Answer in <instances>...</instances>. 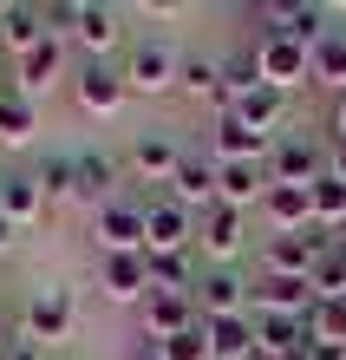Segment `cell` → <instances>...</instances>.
Returning a JSON list of instances; mask_svg holds the SVG:
<instances>
[{
	"label": "cell",
	"instance_id": "1",
	"mask_svg": "<svg viewBox=\"0 0 346 360\" xmlns=\"http://www.w3.org/2000/svg\"><path fill=\"white\" fill-rule=\"evenodd\" d=\"M177 66H183V53L170 46L164 33H144L131 39V53H124V86H131L138 98H164V92H177Z\"/></svg>",
	"mask_w": 346,
	"mask_h": 360
},
{
	"label": "cell",
	"instance_id": "2",
	"mask_svg": "<svg viewBox=\"0 0 346 360\" xmlns=\"http://www.w3.org/2000/svg\"><path fill=\"white\" fill-rule=\"evenodd\" d=\"M72 328H79V302H72V288H33L27 295V308H20V334H27L33 347H66L72 341Z\"/></svg>",
	"mask_w": 346,
	"mask_h": 360
},
{
	"label": "cell",
	"instance_id": "3",
	"mask_svg": "<svg viewBox=\"0 0 346 360\" xmlns=\"http://www.w3.org/2000/svg\"><path fill=\"white\" fill-rule=\"evenodd\" d=\"M248 249V210L235 203H209L197 217V256L209 269H235V256Z\"/></svg>",
	"mask_w": 346,
	"mask_h": 360
},
{
	"label": "cell",
	"instance_id": "4",
	"mask_svg": "<svg viewBox=\"0 0 346 360\" xmlns=\"http://www.w3.org/2000/svg\"><path fill=\"white\" fill-rule=\"evenodd\" d=\"M197 249V210H183L177 197H150L144 203V256H189Z\"/></svg>",
	"mask_w": 346,
	"mask_h": 360
},
{
	"label": "cell",
	"instance_id": "5",
	"mask_svg": "<svg viewBox=\"0 0 346 360\" xmlns=\"http://www.w3.org/2000/svg\"><path fill=\"white\" fill-rule=\"evenodd\" d=\"M92 243L98 256H144V203L112 197L105 210H92Z\"/></svg>",
	"mask_w": 346,
	"mask_h": 360
},
{
	"label": "cell",
	"instance_id": "6",
	"mask_svg": "<svg viewBox=\"0 0 346 360\" xmlns=\"http://www.w3.org/2000/svg\"><path fill=\"white\" fill-rule=\"evenodd\" d=\"M320 177H327V151H320L314 138H300V131H281V138L268 144V184L314 190Z\"/></svg>",
	"mask_w": 346,
	"mask_h": 360
},
{
	"label": "cell",
	"instance_id": "7",
	"mask_svg": "<svg viewBox=\"0 0 346 360\" xmlns=\"http://www.w3.org/2000/svg\"><path fill=\"white\" fill-rule=\"evenodd\" d=\"M340 236L327 229H294V236H268L262 243V275H314V262L327 256Z\"/></svg>",
	"mask_w": 346,
	"mask_h": 360
},
{
	"label": "cell",
	"instance_id": "8",
	"mask_svg": "<svg viewBox=\"0 0 346 360\" xmlns=\"http://www.w3.org/2000/svg\"><path fill=\"white\" fill-rule=\"evenodd\" d=\"M314 302L320 295L307 275H255V288H248V314H300L307 321Z\"/></svg>",
	"mask_w": 346,
	"mask_h": 360
},
{
	"label": "cell",
	"instance_id": "9",
	"mask_svg": "<svg viewBox=\"0 0 346 360\" xmlns=\"http://www.w3.org/2000/svg\"><path fill=\"white\" fill-rule=\"evenodd\" d=\"M262 20H268L262 33H288V39H300L307 53L333 33V7H320V0H281V7H262Z\"/></svg>",
	"mask_w": 346,
	"mask_h": 360
},
{
	"label": "cell",
	"instance_id": "10",
	"mask_svg": "<svg viewBox=\"0 0 346 360\" xmlns=\"http://www.w3.org/2000/svg\"><path fill=\"white\" fill-rule=\"evenodd\" d=\"M118 39H124V13L118 7H105V0H79V7H72L66 46H85V59H105Z\"/></svg>",
	"mask_w": 346,
	"mask_h": 360
},
{
	"label": "cell",
	"instance_id": "11",
	"mask_svg": "<svg viewBox=\"0 0 346 360\" xmlns=\"http://www.w3.org/2000/svg\"><path fill=\"white\" fill-rule=\"evenodd\" d=\"M255 53H262V86L274 92H294V86H307V46L288 33H255Z\"/></svg>",
	"mask_w": 346,
	"mask_h": 360
},
{
	"label": "cell",
	"instance_id": "12",
	"mask_svg": "<svg viewBox=\"0 0 346 360\" xmlns=\"http://www.w3.org/2000/svg\"><path fill=\"white\" fill-rule=\"evenodd\" d=\"M248 288L255 282H242V269H203L189 295H197L203 321H222V314H248Z\"/></svg>",
	"mask_w": 346,
	"mask_h": 360
},
{
	"label": "cell",
	"instance_id": "13",
	"mask_svg": "<svg viewBox=\"0 0 346 360\" xmlns=\"http://www.w3.org/2000/svg\"><path fill=\"white\" fill-rule=\"evenodd\" d=\"M203 314H197V295H183V288H150L144 295V341L157 347L170 341V334H183V328H197Z\"/></svg>",
	"mask_w": 346,
	"mask_h": 360
},
{
	"label": "cell",
	"instance_id": "14",
	"mask_svg": "<svg viewBox=\"0 0 346 360\" xmlns=\"http://www.w3.org/2000/svg\"><path fill=\"white\" fill-rule=\"evenodd\" d=\"M72 92H79V105L92 118H112L124 98H131V86H124V72L112 66V59H85L79 66V79H72Z\"/></svg>",
	"mask_w": 346,
	"mask_h": 360
},
{
	"label": "cell",
	"instance_id": "15",
	"mask_svg": "<svg viewBox=\"0 0 346 360\" xmlns=\"http://www.w3.org/2000/svg\"><path fill=\"white\" fill-rule=\"evenodd\" d=\"M59 72H66V39L53 33V39H39L33 53H20V59H13V92L39 105V92H53V79H59Z\"/></svg>",
	"mask_w": 346,
	"mask_h": 360
},
{
	"label": "cell",
	"instance_id": "16",
	"mask_svg": "<svg viewBox=\"0 0 346 360\" xmlns=\"http://www.w3.org/2000/svg\"><path fill=\"white\" fill-rule=\"evenodd\" d=\"M0 217L13 229H33V223L53 217V203H46V190H39L33 171H0Z\"/></svg>",
	"mask_w": 346,
	"mask_h": 360
},
{
	"label": "cell",
	"instance_id": "17",
	"mask_svg": "<svg viewBox=\"0 0 346 360\" xmlns=\"http://www.w3.org/2000/svg\"><path fill=\"white\" fill-rule=\"evenodd\" d=\"M98 295L118 308H131L150 295V262L144 256H98Z\"/></svg>",
	"mask_w": 346,
	"mask_h": 360
},
{
	"label": "cell",
	"instance_id": "18",
	"mask_svg": "<svg viewBox=\"0 0 346 360\" xmlns=\"http://www.w3.org/2000/svg\"><path fill=\"white\" fill-rule=\"evenodd\" d=\"M39 39H53L46 7H33V0H0V46L20 59V53H33Z\"/></svg>",
	"mask_w": 346,
	"mask_h": 360
},
{
	"label": "cell",
	"instance_id": "19",
	"mask_svg": "<svg viewBox=\"0 0 346 360\" xmlns=\"http://www.w3.org/2000/svg\"><path fill=\"white\" fill-rule=\"evenodd\" d=\"M262 197H268V158H255V164H215V203L262 210Z\"/></svg>",
	"mask_w": 346,
	"mask_h": 360
},
{
	"label": "cell",
	"instance_id": "20",
	"mask_svg": "<svg viewBox=\"0 0 346 360\" xmlns=\"http://www.w3.org/2000/svg\"><path fill=\"white\" fill-rule=\"evenodd\" d=\"M177 164H183V144L170 138V131H138L131 138V171L144 184H170V177H177Z\"/></svg>",
	"mask_w": 346,
	"mask_h": 360
},
{
	"label": "cell",
	"instance_id": "21",
	"mask_svg": "<svg viewBox=\"0 0 346 360\" xmlns=\"http://www.w3.org/2000/svg\"><path fill=\"white\" fill-rule=\"evenodd\" d=\"M229 112L242 118L255 138H268V144H274V138H281V124H288V92H274V86H255V92H242V98H235Z\"/></svg>",
	"mask_w": 346,
	"mask_h": 360
},
{
	"label": "cell",
	"instance_id": "22",
	"mask_svg": "<svg viewBox=\"0 0 346 360\" xmlns=\"http://www.w3.org/2000/svg\"><path fill=\"white\" fill-rule=\"evenodd\" d=\"M170 197H177L183 210H203L215 203V158H203V151H183V164H177V177H170Z\"/></svg>",
	"mask_w": 346,
	"mask_h": 360
},
{
	"label": "cell",
	"instance_id": "23",
	"mask_svg": "<svg viewBox=\"0 0 346 360\" xmlns=\"http://www.w3.org/2000/svg\"><path fill=\"white\" fill-rule=\"evenodd\" d=\"M112 197H118V158H105V151H79V184H72V203L105 210Z\"/></svg>",
	"mask_w": 346,
	"mask_h": 360
},
{
	"label": "cell",
	"instance_id": "24",
	"mask_svg": "<svg viewBox=\"0 0 346 360\" xmlns=\"http://www.w3.org/2000/svg\"><path fill=\"white\" fill-rule=\"evenodd\" d=\"M177 92H189V98H203V105H215V118L229 112V86H222V59H197L189 53L183 66H177Z\"/></svg>",
	"mask_w": 346,
	"mask_h": 360
},
{
	"label": "cell",
	"instance_id": "25",
	"mask_svg": "<svg viewBox=\"0 0 346 360\" xmlns=\"http://www.w3.org/2000/svg\"><path fill=\"white\" fill-rule=\"evenodd\" d=\"M209 158L215 164H255V158H268V138H255L235 112L215 118V138H209Z\"/></svg>",
	"mask_w": 346,
	"mask_h": 360
},
{
	"label": "cell",
	"instance_id": "26",
	"mask_svg": "<svg viewBox=\"0 0 346 360\" xmlns=\"http://www.w3.org/2000/svg\"><path fill=\"white\" fill-rule=\"evenodd\" d=\"M262 217L274 223V236H294V229H314V197L294 184H268L262 197Z\"/></svg>",
	"mask_w": 346,
	"mask_h": 360
},
{
	"label": "cell",
	"instance_id": "27",
	"mask_svg": "<svg viewBox=\"0 0 346 360\" xmlns=\"http://www.w3.org/2000/svg\"><path fill=\"white\" fill-rule=\"evenodd\" d=\"M209 328V360H255V314H222Z\"/></svg>",
	"mask_w": 346,
	"mask_h": 360
},
{
	"label": "cell",
	"instance_id": "28",
	"mask_svg": "<svg viewBox=\"0 0 346 360\" xmlns=\"http://www.w3.org/2000/svg\"><path fill=\"white\" fill-rule=\"evenodd\" d=\"M33 131H39V105L7 86V92H0V151H27Z\"/></svg>",
	"mask_w": 346,
	"mask_h": 360
},
{
	"label": "cell",
	"instance_id": "29",
	"mask_svg": "<svg viewBox=\"0 0 346 360\" xmlns=\"http://www.w3.org/2000/svg\"><path fill=\"white\" fill-rule=\"evenodd\" d=\"M307 86H327L333 98L346 92V27H333V33L307 53Z\"/></svg>",
	"mask_w": 346,
	"mask_h": 360
},
{
	"label": "cell",
	"instance_id": "30",
	"mask_svg": "<svg viewBox=\"0 0 346 360\" xmlns=\"http://www.w3.org/2000/svg\"><path fill=\"white\" fill-rule=\"evenodd\" d=\"M33 177H39V190H46V203H72V184H79V151H53Z\"/></svg>",
	"mask_w": 346,
	"mask_h": 360
},
{
	"label": "cell",
	"instance_id": "31",
	"mask_svg": "<svg viewBox=\"0 0 346 360\" xmlns=\"http://www.w3.org/2000/svg\"><path fill=\"white\" fill-rule=\"evenodd\" d=\"M307 197H314V229H327V236L340 229V236H346V184L340 177H320Z\"/></svg>",
	"mask_w": 346,
	"mask_h": 360
},
{
	"label": "cell",
	"instance_id": "32",
	"mask_svg": "<svg viewBox=\"0 0 346 360\" xmlns=\"http://www.w3.org/2000/svg\"><path fill=\"white\" fill-rule=\"evenodd\" d=\"M144 262H150V288H183L189 295L197 275H203L197 269V249H189V256H144Z\"/></svg>",
	"mask_w": 346,
	"mask_h": 360
},
{
	"label": "cell",
	"instance_id": "33",
	"mask_svg": "<svg viewBox=\"0 0 346 360\" xmlns=\"http://www.w3.org/2000/svg\"><path fill=\"white\" fill-rule=\"evenodd\" d=\"M307 341H333V347H346V295L314 302V314H307Z\"/></svg>",
	"mask_w": 346,
	"mask_h": 360
},
{
	"label": "cell",
	"instance_id": "34",
	"mask_svg": "<svg viewBox=\"0 0 346 360\" xmlns=\"http://www.w3.org/2000/svg\"><path fill=\"white\" fill-rule=\"evenodd\" d=\"M222 86H229V98H242V92H255V86H262V53H255V46H242V53H229V59H222Z\"/></svg>",
	"mask_w": 346,
	"mask_h": 360
},
{
	"label": "cell",
	"instance_id": "35",
	"mask_svg": "<svg viewBox=\"0 0 346 360\" xmlns=\"http://www.w3.org/2000/svg\"><path fill=\"white\" fill-rule=\"evenodd\" d=\"M157 360H209V328H183V334H170V341H157Z\"/></svg>",
	"mask_w": 346,
	"mask_h": 360
},
{
	"label": "cell",
	"instance_id": "36",
	"mask_svg": "<svg viewBox=\"0 0 346 360\" xmlns=\"http://www.w3.org/2000/svg\"><path fill=\"white\" fill-rule=\"evenodd\" d=\"M307 282H314V295H320V302H327V295H346V262H340V249H327V256L314 262V275H307Z\"/></svg>",
	"mask_w": 346,
	"mask_h": 360
},
{
	"label": "cell",
	"instance_id": "37",
	"mask_svg": "<svg viewBox=\"0 0 346 360\" xmlns=\"http://www.w3.org/2000/svg\"><path fill=\"white\" fill-rule=\"evenodd\" d=\"M0 360H46V347H33L27 334H20V341H7V347H0Z\"/></svg>",
	"mask_w": 346,
	"mask_h": 360
},
{
	"label": "cell",
	"instance_id": "38",
	"mask_svg": "<svg viewBox=\"0 0 346 360\" xmlns=\"http://www.w3.org/2000/svg\"><path fill=\"white\" fill-rule=\"evenodd\" d=\"M300 360H346V347H333V341H307V354Z\"/></svg>",
	"mask_w": 346,
	"mask_h": 360
},
{
	"label": "cell",
	"instance_id": "39",
	"mask_svg": "<svg viewBox=\"0 0 346 360\" xmlns=\"http://www.w3.org/2000/svg\"><path fill=\"white\" fill-rule=\"evenodd\" d=\"M327 177L346 184V144H327Z\"/></svg>",
	"mask_w": 346,
	"mask_h": 360
},
{
	"label": "cell",
	"instance_id": "40",
	"mask_svg": "<svg viewBox=\"0 0 346 360\" xmlns=\"http://www.w3.org/2000/svg\"><path fill=\"white\" fill-rule=\"evenodd\" d=\"M333 144H346V92L333 98Z\"/></svg>",
	"mask_w": 346,
	"mask_h": 360
},
{
	"label": "cell",
	"instance_id": "41",
	"mask_svg": "<svg viewBox=\"0 0 346 360\" xmlns=\"http://www.w3.org/2000/svg\"><path fill=\"white\" fill-rule=\"evenodd\" d=\"M13 236H20V229H13L7 217H0V256H7V249H13Z\"/></svg>",
	"mask_w": 346,
	"mask_h": 360
},
{
	"label": "cell",
	"instance_id": "42",
	"mask_svg": "<svg viewBox=\"0 0 346 360\" xmlns=\"http://www.w3.org/2000/svg\"><path fill=\"white\" fill-rule=\"evenodd\" d=\"M131 360H157V347H144V354H131Z\"/></svg>",
	"mask_w": 346,
	"mask_h": 360
},
{
	"label": "cell",
	"instance_id": "43",
	"mask_svg": "<svg viewBox=\"0 0 346 360\" xmlns=\"http://www.w3.org/2000/svg\"><path fill=\"white\" fill-rule=\"evenodd\" d=\"M333 249H340V262H346V236H340V243H333Z\"/></svg>",
	"mask_w": 346,
	"mask_h": 360
},
{
	"label": "cell",
	"instance_id": "44",
	"mask_svg": "<svg viewBox=\"0 0 346 360\" xmlns=\"http://www.w3.org/2000/svg\"><path fill=\"white\" fill-rule=\"evenodd\" d=\"M7 86H13V79H0V92H7Z\"/></svg>",
	"mask_w": 346,
	"mask_h": 360
}]
</instances>
